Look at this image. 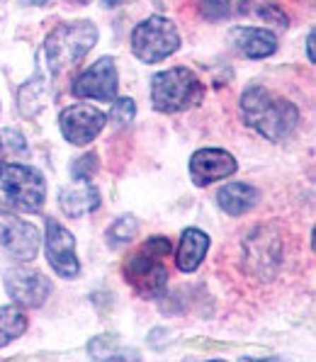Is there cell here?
<instances>
[{
    "mask_svg": "<svg viewBox=\"0 0 316 362\" xmlns=\"http://www.w3.org/2000/svg\"><path fill=\"white\" fill-rule=\"evenodd\" d=\"M95 42L98 27L88 20L66 22V25L57 27L47 37V44H44V57H47L49 71L52 74H64V71L74 69L95 47Z\"/></svg>",
    "mask_w": 316,
    "mask_h": 362,
    "instance_id": "3",
    "label": "cell"
},
{
    "mask_svg": "<svg viewBox=\"0 0 316 362\" xmlns=\"http://www.w3.org/2000/svg\"><path fill=\"white\" fill-rule=\"evenodd\" d=\"M107 117L100 112L93 105H71L59 117V127L66 141L74 146H86V144L95 141V136L105 129Z\"/></svg>",
    "mask_w": 316,
    "mask_h": 362,
    "instance_id": "7",
    "label": "cell"
},
{
    "mask_svg": "<svg viewBox=\"0 0 316 362\" xmlns=\"http://www.w3.org/2000/svg\"><path fill=\"white\" fill-rule=\"evenodd\" d=\"M27 331V316L15 306H0V348Z\"/></svg>",
    "mask_w": 316,
    "mask_h": 362,
    "instance_id": "19",
    "label": "cell"
},
{
    "mask_svg": "<svg viewBox=\"0 0 316 362\" xmlns=\"http://www.w3.org/2000/svg\"><path fill=\"white\" fill-rule=\"evenodd\" d=\"M76 182H78V185H71L61 190L59 202L66 214L78 219V216L90 214V211H95L100 207V192L90 182H81V180H76Z\"/></svg>",
    "mask_w": 316,
    "mask_h": 362,
    "instance_id": "14",
    "label": "cell"
},
{
    "mask_svg": "<svg viewBox=\"0 0 316 362\" xmlns=\"http://www.w3.org/2000/svg\"><path fill=\"white\" fill-rule=\"evenodd\" d=\"M74 95L76 98H90V100H103V103H112L117 98V69L115 61L110 57H103L100 61L86 69L76 78L74 83Z\"/></svg>",
    "mask_w": 316,
    "mask_h": 362,
    "instance_id": "8",
    "label": "cell"
},
{
    "mask_svg": "<svg viewBox=\"0 0 316 362\" xmlns=\"http://www.w3.org/2000/svg\"><path fill=\"white\" fill-rule=\"evenodd\" d=\"M47 260L54 272L66 280L81 272L78 258H76V238L69 229L54 219H47Z\"/></svg>",
    "mask_w": 316,
    "mask_h": 362,
    "instance_id": "10",
    "label": "cell"
},
{
    "mask_svg": "<svg viewBox=\"0 0 316 362\" xmlns=\"http://www.w3.org/2000/svg\"><path fill=\"white\" fill-rule=\"evenodd\" d=\"M71 173H74L76 180L88 182V180H90V175H95V173H98V156H95V153L83 156V158H78V160L74 163V168H71Z\"/></svg>",
    "mask_w": 316,
    "mask_h": 362,
    "instance_id": "24",
    "label": "cell"
},
{
    "mask_svg": "<svg viewBox=\"0 0 316 362\" xmlns=\"http://www.w3.org/2000/svg\"><path fill=\"white\" fill-rule=\"evenodd\" d=\"M238 362H287L282 358H241Z\"/></svg>",
    "mask_w": 316,
    "mask_h": 362,
    "instance_id": "26",
    "label": "cell"
},
{
    "mask_svg": "<svg viewBox=\"0 0 316 362\" xmlns=\"http://www.w3.org/2000/svg\"><path fill=\"white\" fill-rule=\"evenodd\" d=\"M0 243L5 246L13 258L18 260H35V255L40 253V231L35 224L18 216L0 211Z\"/></svg>",
    "mask_w": 316,
    "mask_h": 362,
    "instance_id": "9",
    "label": "cell"
},
{
    "mask_svg": "<svg viewBox=\"0 0 316 362\" xmlns=\"http://www.w3.org/2000/svg\"><path fill=\"white\" fill-rule=\"evenodd\" d=\"M231 42L248 59H265L277 52V37L263 27H238L231 32Z\"/></svg>",
    "mask_w": 316,
    "mask_h": 362,
    "instance_id": "13",
    "label": "cell"
},
{
    "mask_svg": "<svg viewBox=\"0 0 316 362\" xmlns=\"http://www.w3.org/2000/svg\"><path fill=\"white\" fill-rule=\"evenodd\" d=\"M209 250V236L199 229H187L180 236L178 255H175V265L180 272H195L202 265L204 255Z\"/></svg>",
    "mask_w": 316,
    "mask_h": 362,
    "instance_id": "16",
    "label": "cell"
},
{
    "mask_svg": "<svg viewBox=\"0 0 316 362\" xmlns=\"http://www.w3.org/2000/svg\"><path fill=\"white\" fill-rule=\"evenodd\" d=\"M236 168V158L224 148H199L190 158V177L199 187L234 175Z\"/></svg>",
    "mask_w": 316,
    "mask_h": 362,
    "instance_id": "12",
    "label": "cell"
},
{
    "mask_svg": "<svg viewBox=\"0 0 316 362\" xmlns=\"http://www.w3.org/2000/svg\"><path fill=\"white\" fill-rule=\"evenodd\" d=\"M81 3H88V0H81Z\"/></svg>",
    "mask_w": 316,
    "mask_h": 362,
    "instance_id": "31",
    "label": "cell"
},
{
    "mask_svg": "<svg viewBox=\"0 0 316 362\" xmlns=\"http://www.w3.org/2000/svg\"><path fill=\"white\" fill-rule=\"evenodd\" d=\"M170 258V241L163 236L148 238L141 248L124 265V277L141 297H160L168 287V267L165 260Z\"/></svg>",
    "mask_w": 316,
    "mask_h": 362,
    "instance_id": "2",
    "label": "cell"
},
{
    "mask_svg": "<svg viewBox=\"0 0 316 362\" xmlns=\"http://www.w3.org/2000/svg\"><path fill=\"white\" fill-rule=\"evenodd\" d=\"M202 13L209 20H221L229 15V0H202Z\"/></svg>",
    "mask_w": 316,
    "mask_h": 362,
    "instance_id": "25",
    "label": "cell"
},
{
    "mask_svg": "<svg viewBox=\"0 0 316 362\" xmlns=\"http://www.w3.org/2000/svg\"><path fill=\"white\" fill-rule=\"evenodd\" d=\"M5 289L13 297L15 304L20 306H42L47 302L49 292H52V282L37 270H27V267H15L5 275Z\"/></svg>",
    "mask_w": 316,
    "mask_h": 362,
    "instance_id": "11",
    "label": "cell"
},
{
    "mask_svg": "<svg viewBox=\"0 0 316 362\" xmlns=\"http://www.w3.org/2000/svg\"><path fill=\"white\" fill-rule=\"evenodd\" d=\"M246 260L253 265V270L258 272L260 277H268L265 272V265L273 263V267L280 265V241L270 236L265 229H260L256 236L248 238L246 243Z\"/></svg>",
    "mask_w": 316,
    "mask_h": 362,
    "instance_id": "15",
    "label": "cell"
},
{
    "mask_svg": "<svg viewBox=\"0 0 316 362\" xmlns=\"http://www.w3.org/2000/svg\"><path fill=\"white\" fill-rule=\"evenodd\" d=\"M47 182L32 165L0 163V207L35 214L44 207Z\"/></svg>",
    "mask_w": 316,
    "mask_h": 362,
    "instance_id": "4",
    "label": "cell"
},
{
    "mask_svg": "<svg viewBox=\"0 0 316 362\" xmlns=\"http://www.w3.org/2000/svg\"><path fill=\"white\" fill-rule=\"evenodd\" d=\"M27 3H32V5H44V3H49V0H27Z\"/></svg>",
    "mask_w": 316,
    "mask_h": 362,
    "instance_id": "29",
    "label": "cell"
},
{
    "mask_svg": "<svg viewBox=\"0 0 316 362\" xmlns=\"http://www.w3.org/2000/svg\"><path fill=\"white\" fill-rule=\"evenodd\" d=\"M190 362H195V360H190ZM207 362H224V360H207Z\"/></svg>",
    "mask_w": 316,
    "mask_h": 362,
    "instance_id": "30",
    "label": "cell"
},
{
    "mask_svg": "<svg viewBox=\"0 0 316 362\" xmlns=\"http://www.w3.org/2000/svg\"><path fill=\"white\" fill-rule=\"evenodd\" d=\"M204 98V83L190 69H168L151 78V103L158 112L175 115L195 107Z\"/></svg>",
    "mask_w": 316,
    "mask_h": 362,
    "instance_id": "5",
    "label": "cell"
},
{
    "mask_svg": "<svg viewBox=\"0 0 316 362\" xmlns=\"http://www.w3.org/2000/svg\"><path fill=\"white\" fill-rule=\"evenodd\" d=\"M241 110L246 117V124L256 129L268 141H285L299 124V110L290 100L275 95L265 88H248L241 98Z\"/></svg>",
    "mask_w": 316,
    "mask_h": 362,
    "instance_id": "1",
    "label": "cell"
},
{
    "mask_svg": "<svg viewBox=\"0 0 316 362\" xmlns=\"http://www.w3.org/2000/svg\"><path fill=\"white\" fill-rule=\"evenodd\" d=\"M219 207L231 216H241L248 209H253V204L258 202V190L246 182H229L217 192Z\"/></svg>",
    "mask_w": 316,
    "mask_h": 362,
    "instance_id": "17",
    "label": "cell"
},
{
    "mask_svg": "<svg viewBox=\"0 0 316 362\" xmlns=\"http://www.w3.org/2000/svg\"><path fill=\"white\" fill-rule=\"evenodd\" d=\"M134 115H136L134 100H131V98H119V100H115L112 110H110V122H112V124H117V127H127L131 119H134Z\"/></svg>",
    "mask_w": 316,
    "mask_h": 362,
    "instance_id": "23",
    "label": "cell"
},
{
    "mask_svg": "<svg viewBox=\"0 0 316 362\" xmlns=\"http://www.w3.org/2000/svg\"><path fill=\"white\" fill-rule=\"evenodd\" d=\"M243 15H253V18L263 20L270 27H287V15L282 8H277L273 3H265V0H253V3H243L241 5Z\"/></svg>",
    "mask_w": 316,
    "mask_h": 362,
    "instance_id": "20",
    "label": "cell"
},
{
    "mask_svg": "<svg viewBox=\"0 0 316 362\" xmlns=\"http://www.w3.org/2000/svg\"><path fill=\"white\" fill-rule=\"evenodd\" d=\"M180 47V35L175 25L165 18H148L141 25L134 27L131 32V52L144 64H158V61L168 59Z\"/></svg>",
    "mask_w": 316,
    "mask_h": 362,
    "instance_id": "6",
    "label": "cell"
},
{
    "mask_svg": "<svg viewBox=\"0 0 316 362\" xmlns=\"http://www.w3.org/2000/svg\"><path fill=\"white\" fill-rule=\"evenodd\" d=\"M307 54H309V61L314 64V32H309V37H307Z\"/></svg>",
    "mask_w": 316,
    "mask_h": 362,
    "instance_id": "27",
    "label": "cell"
},
{
    "mask_svg": "<svg viewBox=\"0 0 316 362\" xmlns=\"http://www.w3.org/2000/svg\"><path fill=\"white\" fill-rule=\"evenodd\" d=\"M136 231H139L136 219H134V216H129V214H124L107 229V238L112 243H127V241H131V238L136 236Z\"/></svg>",
    "mask_w": 316,
    "mask_h": 362,
    "instance_id": "22",
    "label": "cell"
},
{
    "mask_svg": "<svg viewBox=\"0 0 316 362\" xmlns=\"http://www.w3.org/2000/svg\"><path fill=\"white\" fill-rule=\"evenodd\" d=\"M88 353L98 362H141L139 350L122 345L115 336H98L88 345Z\"/></svg>",
    "mask_w": 316,
    "mask_h": 362,
    "instance_id": "18",
    "label": "cell"
},
{
    "mask_svg": "<svg viewBox=\"0 0 316 362\" xmlns=\"http://www.w3.org/2000/svg\"><path fill=\"white\" fill-rule=\"evenodd\" d=\"M119 3H124V0H105V5H107V8H117Z\"/></svg>",
    "mask_w": 316,
    "mask_h": 362,
    "instance_id": "28",
    "label": "cell"
},
{
    "mask_svg": "<svg viewBox=\"0 0 316 362\" xmlns=\"http://www.w3.org/2000/svg\"><path fill=\"white\" fill-rule=\"evenodd\" d=\"M27 153V141L20 132L0 129V158H15Z\"/></svg>",
    "mask_w": 316,
    "mask_h": 362,
    "instance_id": "21",
    "label": "cell"
}]
</instances>
